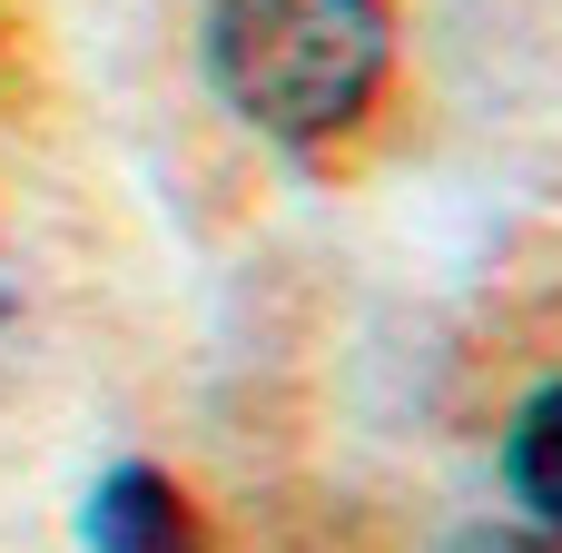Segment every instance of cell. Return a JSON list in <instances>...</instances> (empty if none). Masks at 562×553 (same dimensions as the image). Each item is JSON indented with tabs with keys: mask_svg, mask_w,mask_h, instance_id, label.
Instances as JSON below:
<instances>
[{
	"mask_svg": "<svg viewBox=\"0 0 562 553\" xmlns=\"http://www.w3.org/2000/svg\"><path fill=\"white\" fill-rule=\"evenodd\" d=\"M89 553H198L188 495H178L158 465H119V475L89 495Z\"/></svg>",
	"mask_w": 562,
	"mask_h": 553,
	"instance_id": "obj_2",
	"label": "cell"
},
{
	"mask_svg": "<svg viewBox=\"0 0 562 553\" xmlns=\"http://www.w3.org/2000/svg\"><path fill=\"white\" fill-rule=\"evenodd\" d=\"M464 553H543V544H533V534H474Z\"/></svg>",
	"mask_w": 562,
	"mask_h": 553,
	"instance_id": "obj_4",
	"label": "cell"
},
{
	"mask_svg": "<svg viewBox=\"0 0 562 553\" xmlns=\"http://www.w3.org/2000/svg\"><path fill=\"white\" fill-rule=\"evenodd\" d=\"M395 20L385 0H217L207 79L237 119L277 139H336L385 79Z\"/></svg>",
	"mask_w": 562,
	"mask_h": 553,
	"instance_id": "obj_1",
	"label": "cell"
},
{
	"mask_svg": "<svg viewBox=\"0 0 562 553\" xmlns=\"http://www.w3.org/2000/svg\"><path fill=\"white\" fill-rule=\"evenodd\" d=\"M514 495H524V515L562 544V386H543L514 416Z\"/></svg>",
	"mask_w": 562,
	"mask_h": 553,
	"instance_id": "obj_3",
	"label": "cell"
}]
</instances>
